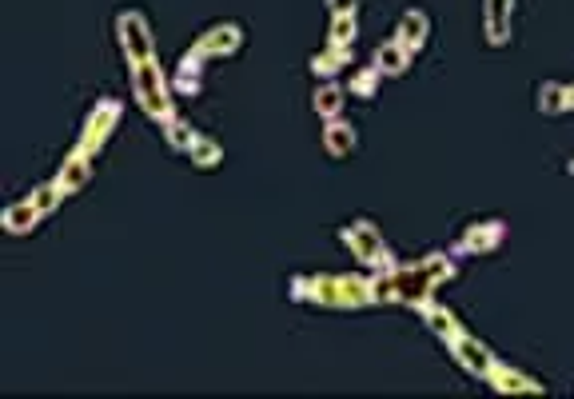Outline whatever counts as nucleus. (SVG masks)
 <instances>
[{"mask_svg":"<svg viewBox=\"0 0 574 399\" xmlns=\"http://www.w3.org/2000/svg\"><path fill=\"white\" fill-rule=\"evenodd\" d=\"M447 280H455V260L447 252H431L419 264H407V268L395 264V268L379 272L371 280V288H375V304H403V308L423 312L431 304L435 288Z\"/></svg>","mask_w":574,"mask_h":399,"instance_id":"obj_1","label":"nucleus"},{"mask_svg":"<svg viewBox=\"0 0 574 399\" xmlns=\"http://www.w3.org/2000/svg\"><path fill=\"white\" fill-rule=\"evenodd\" d=\"M291 296L319 308H367L375 304V288L363 276H295Z\"/></svg>","mask_w":574,"mask_h":399,"instance_id":"obj_2","label":"nucleus"},{"mask_svg":"<svg viewBox=\"0 0 574 399\" xmlns=\"http://www.w3.org/2000/svg\"><path fill=\"white\" fill-rule=\"evenodd\" d=\"M128 76H132V96H136L140 112L164 128V124L176 116V104H172V88H168V76L160 72V60H144V64H132V68H128Z\"/></svg>","mask_w":574,"mask_h":399,"instance_id":"obj_3","label":"nucleus"},{"mask_svg":"<svg viewBox=\"0 0 574 399\" xmlns=\"http://www.w3.org/2000/svg\"><path fill=\"white\" fill-rule=\"evenodd\" d=\"M339 240L351 248V256H359V264H367V268H375V272L395 268L391 248H387V240L379 236V228H375L371 220H351V224H343V228H339Z\"/></svg>","mask_w":574,"mask_h":399,"instance_id":"obj_4","label":"nucleus"},{"mask_svg":"<svg viewBox=\"0 0 574 399\" xmlns=\"http://www.w3.org/2000/svg\"><path fill=\"white\" fill-rule=\"evenodd\" d=\"M116 40H120V48H124V56H128V68H132V64H144V60H156L152 28H148V20H144L140 12L124 8V12L116 16Z\"/></svg>","mask_w":574,"mask_h":399,"instance_id":"obj_5","label":"nucleus"},{"mask_svg":"<svg viewBox=\"0 0 574 399\" xmlns=\"http://www.w3.org/2000/svg\"><path fill=\"white\" fill-rule=\"evenodd\" d=\"M120 100H100L92 112H88V120H84V128H80V140H76V152H84V156H96L104 144H108V136H112V128L120 124Z\"/></svg>","mask_w":574,"mask_h":399,"instance_id":"obj_6","label":"nucleus"},{"mask_svg":"<svg viewBox=\"0 0 574 399\" xmlns=\"http://www.w3.org/2000/svg\"><path fill=\"white\" fill-rule=\"evenodd\" d=\"M447 348H451V356H455V364L467 372V376H475V380H487V372L499 364L495 360V352L483 344V340H475L471 332H455L451 340H447Z\"/></svg>","mask_w":574,"mask_h":399,"instance_id":"obj_7","label":"nucleus"},{"mask_svg":"<svg viewBox=\"0 0 574 399\" xmlns=\"http://www.w3.org/2000/svg\"><path fill=\"white\" fill-rule=\"evenodd\" d=\"M240 44H244V28H240L236 20H224V24H212V28L192 44V52L204 56V60H220V56H232Z\"/></svg>","mask_w":574,"mask_h":399,"instance_id":"obj_8","label":"nucleus"},{"mask_svg":"<svg viewBox=\"0 0 574 399\" xmlns=\"http://www.w3.org/2000/svg\"><path fill=\"white\" fill-rule=\"evenodd\" d=\"M503 236H507V224H503V220H483V224H471V228L459 236L455 252H459V256H487V252H495V248L503 244Z\"/></svg>","mask_w":574,"mask_h":399,"instance_id":"obj_9","label":"nucleus"},{"mask_svg":"<svg viewBox=\"0 0 574 399\" xmlns=\"http://www.w3.org/2000/svg\"><path fill=\"white\" fill-rule=\"evenodd\" d=\"M511 20H515V0H483V32L487 44L503 48L511 40Z\"/></svg>","mask_w":574,"mask_h":399,"instance_id":"obj_10","label":"nucleus"},{"mask_svg":"<svg viewBox=\"0 0 574 399\" xmlns=\"http://www.w3.org/2000/svg\"><path fill=\"white\" fill-rule=\"evenodd\" d=\"M92 180V156H84V152H68V160L60 164V172H56V188L64 192V196H76V192H84V184Z\"/></svg>","mask_w":574,"mask_h":399,"instance_id":"obj_11","label":"nucleus"},{"mask_svg":"<svg viewBox=\"0 0 574 399\" xmlns=\"http://www.w3.org/2000/svg\"><path fill=\"white\" fill-rule=\"evenodd\" d=\"M487 384H491L495 392H503V396H543V384H539V380H531V376L507 368V364H495V368L487 372Z\"/></svg>","mask_w":574,"mask_h":399,"instance_id":"obj_12","label":"nucleus"},{"mask_svg":"<svg viewBox=\"0 0 574 399\" xmlns=\"http://www.w3.org/2000/svg\"><path fill=\"white\" fill-rule=\"evenodd\" d=\"M355 148H359L355 128H351V124H343L339 116H335V120H327V128H323V152H327L331 160H347Z\"/></svg>","mask_w":574,"mask_h":399,"instance_id":"obj_13","label":"nucleus"},{"mask_svg":"<svg viewBox=\"0 0 574 399\" xmlns=\"http://www.w3.org/2000/svg\"><path fill=\"white\" fill-rule=\"evenodd\" d=\"M40 220H44V212L36 208V200H32V196H28V200H20V204H8V208H4V216H0V224H4V232H8V236H24V232H32Z\"/></svg>","mask_w":574,"mask_h":399,"instance_id":"obj_14","label":"nucleus"},{"mask_svg":"<svg viewBox=\"0 0 574 399\" xmlns=\"http://www.w3.org/2000/svg\"><path fill=\"white\" fill-rule=\"evenodd\" d=\"M411 60H415V52H411L403 40H387V44L375 48V68H379L383 76H403V72L411 68Z\"/></svg>","mask_w":574,"mask_h":399,"instance_id":"obj_15","label":"nucleus"},{"mask_svg":"<svg viewBox=\"0 0 574 399\" xmlns=\"http://www.w3.org/2000/svg\"><path fill=\"white\" fill-rule=\"evenodd\" d=\"M427 36H431V20H427V12H423V8L403 12V20H399V28H395V40H403L411 52H419V48L427 44Z\"/></svg>","mask_w":574,"mask_h":399,"instance_id":"obj_16","label":"nucleus"},{"mask_svg":"<svg viewBox=\"0 0 574 399\" xmlns=\"http://www.w3.org/2000/svg\"><path fill=\"white\" fill-rule=\"evenodd\" d=\"M347 64H355V48H347V44H327L323 52L311 56V72L323 76V80H331V76L343 72Z\"/></svg>","mask_w":574,"mask_h":399,"instance_id":"obj_17","label":"nucleus"},{"mask_svg":"<svg viewBox=\"0 0 574 399\" xmlns=\"http://www.w3.org/2000/svg\"><path fill=\"white\" fill-rule=\"evenodd\" d=\"M343 100H347V88H339V84H323V88H315L311 108H315L323 120H335V116L343 112Z\"/></svg>","mask_w":574,"mask_h":399,"instance_id":"obj_18","label":"nucleus"},{"mask_svg":"<svg viewBox=\"0 0 574 399\" xmlns=\"http://www.w3.org/2000/svg\"><path fill=\"white\" fill-rule=\"evenodd\" d=\"M535 108H539V112H547V116H559V112H567V84H559V80H547V84H539Z\"/></svg>","mask_w":574,"mask_h":399,"instance_id":"obj_19","label":"nucleus"},{"mask_svg":"<svg viewBox=\"0 0 574 399\" xmlns=\"http://www.w3.org/2000/svg\"><path fill=\"white\" fill-rule=\"evenodd\" d=\"M164 136H168V144H172L176 152H184V156H188V152L196 148V140H200V132H196L188 120H180V116H172V120L164 124Z\"/></svg>","mask_w":574,"mask_h":399,"instance_id":"obj_20","label":"nucleus"},{"mask_svg":"<svg viewBox=\"0 0 574 399\" xmlns=\"http://www.w3.org/2000/svg\"><path fill=\"white\" fill-rule=\"evenodd\" d=\"M423 316H427V328H431V332H435V336H439L443 344H447V340H451V336L459 332V320H455V312H451V308L427 304V308H423Z\"/></svg>","mask_w":574,"mask_h":399,"instance_id":"obj_21","label":"nucleus"},{"mask_svg":"<svg viewBox=\"0 0 574 399\" xmlns=\"http://www.w3.org/2000/svg\"><path fill=\"white\" fill-rule=\"evenodd\" d=\"M379 80H383V72H379L375 64H367V68H359V72L347 80V96L371 100V96H375V88H379Z\"/></svg>","mask_w":574,"mask_h":399,"instance_id":"obj_22","label":"nucleus"},{"mask_svg":"<svg viewBox=\"0 0 574 399\" xmlns=\"http://www.w3.org/2000/svg\"><path fill=\"white\" fill-rule=\"evenodd\" d=\"M188 156H192V164H196V168H216V164L224 160V148H220L212 136H200V140H196V148H192Z\"/></svg>","mask_w":574,"mask_h":399,"instance_id":"obj_23","label":"nucleus"},{"mask_svg":"<svg viewBox=\"0 0 574 399\" xmlns=\"http://www.w3.org/2000/svg\"><path fill=\"white\" fill-rule=\"evenodd\" d=\"M355 32H359V20L355 16H331V36L327 44H355Z\"/></svg>","mask_w":574,"mask_h":399,"instance_id":"obj_24","label":"nucleus"},{"mask_svg":"<svg viewBox=\"0 0 574 399\" xmlns=\"http://www.w3.org/2000/svg\"><path fill=\"white\" fill-rule=\"evenodd\" d=\"M32 200H36V208L48 216V212H56V204L64 200V192H60L56 184H44V188H36V192H32Z\"/></svg>","mask_w":574,"mask_h":399,"instance_id":"obj_25","label":"nucleus"},{"mask_svg":"<svg viewBox=\"0 0 574 399\" xmlns=\"http://www.w3.org/2000/svg\"><path fill=\"white\" fill-rule=\"evenodd\" d=\"M331 16H355L359 12V0H323Z\"/></svg>","mask_w":574,"mask_h":399,"instance_id":"obj_26","label":"nucleus"},{"mask_svg":"<svg viewBox=\"0 0 574 399\" xmlns=\"http://www.w3.org/2000/svg\"><path fill=\"white\" fill-rule=\"evenodd\" d=\"M567 112H574V84H567Z\"/></svg>","mask_w":574,"mask_h":399,"instance_id":"obj_27","label":"nucleus"},{"mask_svg":"<svg viewBox=\"0 0 574 399\" xmlns=\"http://www.w3.org/2000/svg\"><path fill=\"white\" fill-rule=\"evenodd\" d=\"M567 172H571V176H574V160H571V164H567Z\"/></svg>","mask_w":574,"mask_h":399,"instance_id":"obj_28","label":"nucleus"}]
</instances>
